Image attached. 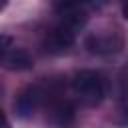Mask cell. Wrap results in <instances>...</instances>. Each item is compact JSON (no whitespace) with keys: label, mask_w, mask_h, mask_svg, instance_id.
<instances>
[{"label":"cell","mask_w":128,"mask_h":128,"mask_svg":"<svg viewBox=\"0 0 128 128\" xmlns=\"http://www.w3.org/2000/svg\"><path fill=\"white\" fill-rule=\"evenodd\" d=\"M70 88L84 106H98L106 96V78L98 70H78L70 80Z\"/></svg>","instance_id":"1"},{"label":"cell","mask_w":128,"mask_h":128,"mask_svg":"<svg viewBox=\"0 0 128 128\" xmlns=\"http://www.w3.org/2000/svg\"><path fill=\"white\" fill-rule=\"evenodd\" d=\"M124 46V36L118 30L96 32L86 38V48L92 54H114Z\"/></svg>","instance_id":"2"},{"label":"cell","mask_w":128,"mask_h":128,"mask_svg":"<svg viewBox=\"0 0 128 128\" xmlns=\"http://www.w3.org/2000/svg\"><path fill=\"white\" fill-rule=\"evenodd\" d=\"M106 0H52V8L58 16H84L88 18L90 10L100 8Z\"/></svg>","instance_id":"3"},{"label":"cell","mask_w":128,"mask_h":128,"mask_svg":"<svg viewBox=\"0 0 128 128\" xmlns=\"http://www.w3.org/2000/svg\"><path fill=\"white\" fill-rule=\"evenodd\" d=\"M44 90L40 88V86H28V88H24L22 92H20V96L16 98V102H14V108H16V112H18V116H22V118H28V116H32L40 106H42V102H44Z\"/></svg>","instance_id":"4"},{"label":"cell","mask_w":128,"mask_h":128,"mask_svg":"<svg viewBox=\"0 0 128 128\" xmlns=\"http://www.w3.org/2000/svg\"><path fill=\"white\" fill-rule=\"evenodd\" d=\"M50 116H52V122H54L56 126H60V128H68V126L74 122L76 112H74V106H72L68 100H60V102L52 104V108H50Z\"/></svg>","instance_id":"5"},{"label":"cell","mask_w":128,"mask_h":128,"mask_svg":"<svg viewBox=\"0 0 128 128\" xmlns=\"http://www.w3.org/2000/svg\"><path fill=\"white\" fill-rule=\"evenodd\" d=\"M4 68L16 70V72H20V70H30V68H32V58H30L22 48H14V50L10 52Z\"/></svg>","instance_id":"6"},{"label":"cell","mask_w":128,"mask_h":128,"mask_svg":"<svg viewBox=\"0 0 128 128\" xmlns=\"http://www.w3.org/2000/svg\"><path fill=\"white\" fill-rule=\"evenodd\" d=\"M14 48H16L14 46V38L8 36V34H0V66L6 64V60H8V56H10V52Z\"/></svg>","instance_id":"7"},{"label":"cell","mask_w":128,"mask_h":128,"mask_svg":"<svg viewBox=\"0 0 128 128\" xmlns=\"http://www.w3.org/2000/svg\"><path fill=\"white\" fill-rule=\"evenodd\" d=\"M120 96L124 100V106L128 108V64L120 72Z\"/></svg>","instance_id":"8"},{"label":"cell","mask_w":128,"mask_h":128,"mask_svg":"<svg viewBox=\"0 0 128 128\" xmlns=\"http://www.w3.org/2000/svg\"><path fill=\"white\" fill-rule=\"evenodd\" d=\"M0 128H10V122H8V118L2 110H0Z\"/></svg>","instance_id":"9"},{"label":"cell","mask_w":128,"mask_h":128,"mask_svg":"<svg viewBox=\"0 0 128 128\" xmlns=\"http://www.w3.org/2000/svg\"><path fill=\"white\" fill-rule=\"evenodd\" d=\"M122 16H124V18L128 20V2H126V4L122 6Z\"/></svg>","instance_id":"10"},{"label":"cell","mask_w":128,"mask_h":128,"mask_svg":"<svg viewBox=\"0 0 128 128\" xmlns=\"http://www.w3.org/2000/svg\"><path fill=\"white\" fill-rule=\"evenodd\" d=\"M6 4H8V0H0V12L6 8Z\"/></svg>","instance_id":"11"},{"label":"cell","mask_w":128,"mask_h":128,"mask_svg":"<svg viewBox=\"0 0 128 128\" xmlns=\"http://www.w3.org/2000/svg\"><path fill=\"white\" fill-rule=\"evenodd\" d=\"M0 94H2V88H0Z\"/></svg>","instance_id":"12"}]
</instances>
